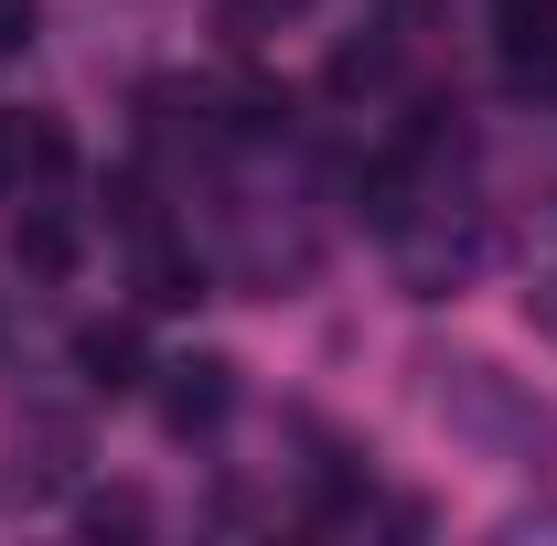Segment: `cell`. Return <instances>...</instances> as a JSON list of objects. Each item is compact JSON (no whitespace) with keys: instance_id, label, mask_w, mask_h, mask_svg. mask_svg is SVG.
Returning <instances> with one entry per match:
<instances>
[{"instance_id":"cell-1","label":"cell","mask_w":557,"mask_h":546,"mask_svg":"<svg viewBox=\"0 0 557 546\" xmlns=\"http://www.w3.org/2000/svg\"><path fill=\"white\" fill-rule=\"evenodd\" d=\"M418 397H429V418L440 429H461V439H483V450H536L547 439V418H536V397L493 364V353H418Z\"/></svg>"},{"instance_id":"cell-2","label":"cell","mask_w":557,"mask_h":546,"mask_svg":"<svg viewBox=\"0 0 557 546\" xmlns=\"http://www.w3.org/2000/svg\"><path fill=\"white\" fill-rule=\"evenodd\" d=\"M150 397H161V429H172V439H205V429H225V408H236V364H225V353L150 364Z\"/></svg>"},{"instance_id":"cell-3","label":"cell","mask_w":557,"mask_h":546,"mask_svg":"<svg viewBox=\"0 0 557 546\" xmlns=\"http://www.w3.org/2000/svg\"><path fill=\"white\" fill-rule=\"evenodd\" d=\"M75 375H86L97 397H139V386H150V333H139L129 311L86 322V333H75Z\"/></svg>"},{"instance_id":"cell-4","label":"cell","mask_w":557,"mask_h":546,"mask_svg":"<svg viewBox=\"0 0 557 546\" xmlns=\"http://www.w3.org/2000/svg\"><path fill=\"white\" fill-rule=\"evenodd\" d=\"M139 300L150 311H194L205 300V258L183 236H161V225H139Z\"/></svg>"},{"instance_id":"cell-5","label":"cell","mask_w":557,"mask_h":546,"mask_svg":"<svg viewBox=\"0 0 557 546\" xmlns=\"http://www.w3.org/2000/svg\"><path fill=\"white\" fill-rule=\"evenodd\" d=\"M75 214L65 204H22V225H11V269L22 278H75Z\"/></svg>"},{"instance_id":"cell-6","label":"cell","mask_w":557,"mask_h":546,"mask_svg":"<svg viewBox=\"0 0 557 546\" xmlns=\"http://www.w3.org/2000/svg\"><path fill=\"white\" fill-rule=\"evenodd\" d=\"M386 75H397V44H386V33H364V44H333L322 86H333V97H375Z\"/></svg>"},{"instance_id":"cell-7","label":"cell","mask_w":557,"mask_h":546,"mask_svg":"<svg viewBox=\"0 0 557 546\" xmlns=\"http://www.w3.org/2000/svg\"><path fill=\"white\" fill-rule=\"evenodd\" d=\"M493 44H504V54L557 44V0H493Z\"/></svg>"},{"instance_id":"cell-8","label":"cell","mask_w":557,"mask_h":546,"mask_svg":"<svg viewBox=\"0 0 557 546\" xmlns=\"http://www.w3.org/2000/svg\"><path fill=\"white\" fill-rule=\"evenodd\" d=\"M86 525H97V536H108V525L129 536V525H150V504H139V493H97V504H86Z\"/></svg>"},{"instance_id":"cell-9","label":"cell","mask_w":557,"mask_h":546,"mask_svg":"<svg viewBox=\"0 0 557 546\" xmlns=\"http://www.w3.org/2000/svg\"><path fill=\"white\" fill-rule=\"evenodd\" d=\"M33 44V0H0V54H22Z\"/></svg>"},{"instance_id":"cell-10","label":"cell","mask_w":557,"mask_h":546,"mask_svg":"<svg viewBox=\"0 0 557 546\" xmlns=\"http://www.w3.org/2000/svg\"><path fill=\"white\" fill-rule=\"evenodd\" d=\"M278 11H300V0H225V22H236V33H258V22H278Z\"/></svg>"},{"instance_id":"cell-11","label":"cell","mask_w":557,"mask_h":546,"mask_svg":"<svg viewBox=\"0 0 557 546\" xmlns=\"http://www.w3.org/2000/svg\"><path fill=\"white\" fill-rule=\"evenodd\" d=\"M22 183V119H0V194Z\"/></svg>"}]
</instances>
